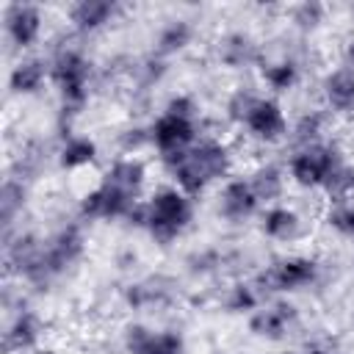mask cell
Listing matches in <instances>:
<instances>
[{"label": "cell", "instance_id": "1", "mask_svg": "<svg viewBox=\"0 0 354 354\" xmlns=\"http://www.w3.org/2000/svg\"><path fill=\"white\" fill-rule=\"evenodd\" d=\"M180 180L185 188H199L210 174H216L224 166V155L213 147L196 149L191 155H180Z\"/></svg>", "mask_w": 354, "mask_h": 354}, {"label": "cell", "instance_id": "2", "mask_svg": "<svg viewBox=\"0 0 354 354\" xmlns=\"http://www.w3.org/2000/svg\"><path fill=\"white\" fill-rule=\"evenodd\" d=\"M185 216H188L185 202H183L177 194H163V196L155 199L149 221H152V227L160 230V232H174V230L185 221Z\"/></svg>", "mask_w": 354, "mask_h": 354}, {"label": "cell", "instance_id": "3", "mask_svg": "<svg viewBox=\"0 0 354 354\" xmlns=\"http://www.w3.org/2000/svg\"><path fill=\"white\" fill-rule=\"evenodd\" d=\"M155 138H158V144H160L166 152L174 155V152H180V147L191 138V124H188V119H185L183 113H169L166 119L158 122Z\"/></svg>", "mask_w": 354, "mask_h": 354}, {"label": "cell", "instance_id": "4", "mask_svg": "<svg viewBox=\"0 0 354 354\" xmlns=\"http://www.w3.org/2000/svg\"><path fill=\"white\" fill-rule=\"evenodd\" d=\"M293 171L301 183H315V180H326L335 166H332V155L324 152V149H310L304 152L296 163H293Z\"/></svg>", "mask_w": 354, "mask_h": 354}, {"label": "cell", "instance_id": "5", "mask_svg": "<svg viewBox=\"0 0 354 354\" xmlns=\"http://www.w3.org/2000/svg\"><path fill=\"white\" fill-rule=\"evenodd\" d=\"M246 122L260 133V136H277L282 130V119H279V111L271 105V102H254Z\"/></svg>", "mask_w": 354, "mask_h": 354}, {"label": "cell", "instance_id": "6", "mask_svg": "<svg viewBox=\"0 0 354 354\" xmlns=\"http://www.w3.org/2000/svg\"><path fill=\"white\" fill-rule=\"evenodd\" d=\"M310 274H313L310 263H282L279 268H274V271L266 277V282L274 285V288H293V285L304 282Z\"/></svg>", "mask_w": 354, "mask_h": 354}, {"label": "cell", "instance_id": "7", "mask_svg": "<svg viewBox=\"0 0 354 354\" xmlns=\"http://www.w3.org/2000/svg\"><path fill=\"white\" fill-rule=\"evenodd\" d=\"M329 100L340 108L354 102V75L351 72H337L335 77H329Z\"/></svg>", "mask_w": 354, "mask_h": 354}, {"label": "cell", "instance_id": "8", "mask_svg": "<svg viewBox=\"0 0 354 354\" xmlns=\"http://www.w3.org/2000/svg\"><path fill=\"white\" fill-rule=\"evenodd\" d=\"M252 205H254V199H252V191L246 188V185H232L230 191H227V196H224V210L230 213V216H241V213H246V210H252Z\"/></svg>", "mask_w": 354, "mask_h": 354}, {"label": "cell", "instance_id": "9", "mask_svg": "<svg viewBox=\"0 0 354 354\" xmlns=\"http://www.w3.org/2000/svg\"><path fill=\"white\" fill-rule=\"evenodd\" d=\"M39 22H36V14L30 8H14V17H11V30L19 41H30L33 33H36Z\"/></svg>", "mask_w": 354, "mask_h": 354}, {"label": "cell", "instance_id": "10", "mask_svg": "<svg viewBox=\"0 0 354 354\" xmlns=\"http://www.w3.org/2000/svg\"><path fill=\"white\" fill-rule=\"evenodd\" d=\"M138 177H141V169H138L136 163H119V166L113 169V174H111V185L130 191V188L138 183Z\"/></svg>", "mask_w": 354, "mask_h": 354}, {"label": "cell", "instance_id": "11", "mask_svg": "<svg viewBox=\"0 0 354 354\" xmlns=\"http://www.w3.org/2000/svg\"><path fill=\"white\" fill-rule=\"evenodd\" d=\"M266 230H268L271 235H288V232L293 230V213H288V210H274V213L268 216V221H266Z\"/></svg>", "mask_w": 354, "mask_h": 354}, {"label": "cell", "instance_id": "12", "mask_svg": "<svg viewBox=\"0 0 354 354\" xmlns=\"http://www.w3.org/2000/svg\"><path fill=\"white\" fill-rule=\"evenodd\" d=\"M105 14H108V6H102V3H88V6H80V8H77V22H83V25H97V22L105 19Z\"/></svg>", "mask_w": 354, "mask_h": 354}, {"label": "cell", "instance_id": "13", "mask_svg": "<svg viewBox=\"0 0 354 354\" xmlns=\"http://www.w3.org/2000/svg\"><path fill=\"white\" fill-rule=\"evenodd\" d=\"M39 77H41L39 64H25L22 69H17V75H14V86H17V88H33V86L39 83Z\"/></svg>", "mask_w": 354, "mask_h": 354}, {"label": "cell", "instance_id": "14", "mask_svg": "<svg viewBox=\"0 0 354 354\" xmlns=\"http://www.w3.org/2000/svg\"><path fill=\"white\" fill-rule=\"evenodd\" d=\"M88 158H91V144H86V141H77L64 152V163H83Z\"/></svg>", "mask_w": 354, "mask_h": 354}, {"label": "cell", "instance_id": "15", "mask_svg": "<svg viewBox=\"0 0 354 354\" xmlns=\"http://www.w3.org/2000/svg\"><path fill=\"white\" fill-rule=\"evenodd\" d=\"M30 337H33V321H30V318H22V321L14 326V332H11V343L22 346V343H28Z\"/></svg>", "mask_w": 354, "mask_h": 354}, {"label": "cell", "instance_id": "16", "mask_svg": "<svg viewBox=\"0 0 354 354\" xmlns=\"http://www.w3.org/2000/svg\"><path fill=\"white\" fill-rule=\"evenodd\" d=\"M254 326L257 329H263V332H279V326H282V318L279 315H274V313H268V315H260L257 321H254Z\"/></svg>", "mask_w": 354, "mask_h": 354}, {"label": "cell", "instance_id": "17", "mask_svg": "<svg viewBox=\"0 0 354 354\" xmlns=\"http://www.w3.org/2000/svg\"><path fill=\"white\" fill-rule=\"evenodd\" d=\"M279 188V180H277V174L274 171H268V174H260V180H257V194H274Z\"/></svg>", "mask_w": 354, "mask_h": 354}, {"label": "cell", "instance_id": "18", "mask_svg": "<svg viewBox=\"0 0 354 354\" xmlns=\"http://www.w3.org/2000/svg\"><path fill=\"white\" fill-rule=\"evenodd\" d=\"M335 224H337L340 230H354V213H351V210L337 213V216H335Z\"/></svg>", "mask_w": 354, "mask_h": 354}, {"label": "cell", "instance_id": "19", "mask_svg": "<svg viewBox=\"0 0 354 354\" xmlns=\"http://www.w3.org/2000/svg\"><path fill=\"white\" fill-rule=\"evenodd\" d=\"M313 354H318V351H313Z\"/></svg>", "mask_w": 354, "mask_h": 354}]
</instances>
